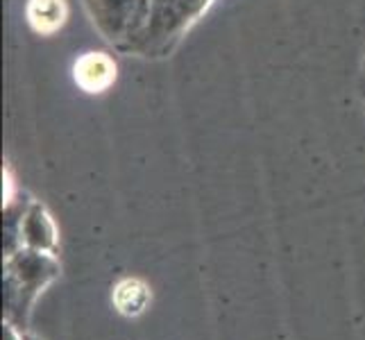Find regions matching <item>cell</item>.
<instances>
[{
  "instance_id": "6da1fadb",
  "label": "cell",
  "mask_w": 365,
  "mask_h": 340,
  "mask_svg": "<svg viewBox=\"0 0 365 340\" xmlns=\"http://www.w3.org/2000/svg\"><path fill=\"white\" fill-rule=\"evenodd\" d=\"M211 0H150V16L128 55L159 59L170 55L188 28L209 9Z\"/></svg>"
},
{
  "instance_id": "7a4b0ae2",
  "label": "cell",
  "mask_w": 365,
  "mask_h": 340,
  "mask_svg": "<svg viewBox=\"0 0 365 340\" xmlns=\"http://www.w3.org/2000/svg\"><path fill=\"white\" fill-rule=\"evenodd\" d=\"M84 7L100 36L125 55L150 16V0H84Z\"/></svg>"
},
{
  "instance_id": "3957f363",
  "label": "cell",
  "mask_w": 365,
  "mask_h": 340,
  "mask_svg": "<svg viewBox=\"0 0 365 340\" xmlns=\"http://www.w3.org/2000/svg\"><path fill=\"white\" fill-rule=\"evenodd\" d=\"M116 80V61L107 53H86L75 64V82L86 93H103Z\"/></svg>"
},
{
  "instance_id": "277c9868",
  "label": "cell",
  "mask_w": 365,
  "mask_h": 340,
  "mask_svg": "<svg viewBox=\"0 0 365 340\" xmlns=\"http://www.w3.org/2000/svg\"><path fill=\"white\" fill-rule=\"evenodd\" d=\"M25 16H28V23L34 32L53 34L66 23V0H30L28 7H25Z\"/></svg>"
},
{
  "instance_id": "5b68a950",
  "label": "cell",
  "mask_w": 365,
  "mask_h": 340,
  "mask_svg": "<svg viewBox=\"0 0 365 340\" xmlns=\"http://www.w3.org/2000/svg\"><path fill=\"white\" fill-rule=\"evenodd\" d=\"M21 236L32 247H50L55 243L53 222L39 205H32L30 211H25V216L21 218Z\"/></svg>"
},
{
  "instance_id": "8992f818",
  "label": "cell",
  "mask_w": 365,
  "mask_h": 340,
  "mask_svg": "<svg viewBox=\"0 0 365 340\" xmlns=\"http://www.w3.org/2000/svg\"><path fill=\"white\" fill-rule=\"evenodd\" d=\"M361 91L365 98V57H363V66H361Z\"/></svg>"
}]
</instances>
